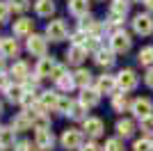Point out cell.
<instances>
[{"label": "cell", "instance_id": "14", "mask_svg": "<svg viewBox=\"0 0 153 151\" xmlns=\"http://www.w3.org/2000/svg\"><path fill=\"white\" fill-rule=\"evenodd\" d=\"M98 101H101V94H98L96 89L87 87V89H82V92H80V105H82L85 110H87V108L98 105Z\"/></svg>", "mask_w": 153, "mask_h": 151}, {"label": "cell", "instance_id": "13", "mask_svg": "<svg viewBox=\"0 0 153 151\" xmlns=\"http://www.w3.org/2000/svg\"><path fill=\"white\" fill-rule=\"evenodd\" d=\"M103 119H98V117H87L85 119V133L89 135V138H101L103 135Z\"/></svg>", "mask_w": 153, "mask_h": 151}, {"label": "cell", "instance_id": "9", "mask_svg": "<svg viewBox=\"0 0 153 151\" xmlns=\"http://www.w3.org/2000/svg\"><path fill=\"white\" fill-rule=\"evenodd\" d=\"M117 53L112 48H98L94 53V62L98 64V67H105V69H110L112 64H114V60H117Z\"/></svg>", "mask_w": 153, "mask_h": 151}, {"label": "cell", "instance_id": "6", "mask_svg": "<svg viewBox=\"0 0 153 151\" xmlns=\"http://www.w3.org/2000/svg\"><path fill=\"white\" fill-rule=\"evenodd\" d=\"M133 30L137 32V34H142V37H149L153 32V19L149 14H137L133 19Z\"/></svg>", "mask_w": 153, "mask_h": 151}, {"label": "cell", "instance_id": "21", "mask_svg": "<svg viewBox=\"0 0 153 151\" xmlns=\"http://www.w3.org/2000/svg\"><path fill=\"white\" fill-rule=\"evenodd\" d=\"M12 128L16 133L19 131H27V128H32V119H30V114L27 112H21V114H16L12 119Z\"/></svg>", "mask_w": 153, "mask_h": 151}, {"label": "cell", "instance_id": "40", "mask_svg": "<svg viewBox=\"0 0 153 151\" xmlns=\"http://www.w3.org/2000/svg\"><path fill=\"white\" fill-rule=\"evenodd\" d=\"M16 151H32V144H30V142H19Z\"/></svg>", "mask_w": 153, "mask_h": 151}, {"label": "cell", "instance_id": "41", "mask_svg": "<svg viewBox=\"0 0 153 151\" xmlns=\"http://www.w3.org/2000/svg\"><path fill=\"white\" fill-rule=\"evenodd\" d=\"M144 5H146L149 9H151V12H153V0H144Z\"/></svg>", "mask_w": 153, "mask_h": 151}, {"label": "cell", "instance_id": "29", "mask_svg": "<svg viewBox=\"0 0 153 151\" xmlns=\"http://www.w3.org/2000/svg\"><path fill=\"white\" fill-rule=\"evenodd\" d=\"M55 82H57V87L64 89V92H71V89L76 87V80H73V76H71V73H64L62 78H57Z\"/></svg>", "mask_w": 153, "mask_h": 151}, {"label": "cell", "instance_id": "11", "mask_svg": "<svg viewBox=\"0 0 153 151\" xmlns=\"http://www.w3.org/2000/svg\"><path fill=\"white\" fill-rule=\"evenodd\" d=\"M57 69V62L53 60V57H41L39 60V64H37V76L39 78H53V71Z\"/></svg>", "mask_w": 153, "mask_h": 151}, {"label": "cell", "instance_id": "35", "mask_svg": "<svg viewBox=\"0 0 153 151\" xmlns=\"http://www.w3.org/2000/svg\"><path fill=\"white\" fill-rule=\"evenodd\" d=\"M9 12H12V9H9V5H7L5 0H0V25L9 21Z\"/></svg>", "mask_w": 153, "mask_h": 151}, {"label": "cell", "instance_id": "10", "mask_svg": "<svg viewBox=\"0 0 153 151\" xmlns=\"http://www.w3.org/2000/svg\"><path fill=\"white\" fill-rule=\"evenodd\" d=\"M96 92L98 94H112L114 96V89H117V78L114 76H101L98 80H96Z\"/></svg>", "mask_w": 153, "mask_h": 151}, {"label": "cell", "instance_id": "3", "mask_svg": "<svg viewBox=\"0 0 153 151\" xmlns=\"http://www.w3.org/2000/svg\"><path fill=\"white\" fill-rule=\"evenodd\" d=\"M27 50L32 55H37L39 60L46 57V50H48V39L41 37V34H30L27 37Z\"/></svg>", "mask_w": 153, "mask_h": 151}, {"label": "cell", "instance_id": "28", "mask_svg": "<svg viewBox=\"0 0 153 151\" xmlns=\"http://www.w3.org/2000/svg\"><path fill=\"white\" fill-rule=\"evenodd\" d=\"M137 60H140V64H144V67H151L153 64V46H144V48L137 53Z\"/></svg>", "mask_w": 153, "mask_h": 151}, {"label": "cell", "instance_id": "1", "mask_svg": "<svg viewBox=\"0 0 153 151\" xmlns=\"http://www.w3.org/2000/svg\"><path fill=\"white\" fill-rule=\"evenodd\" d=\"M66 34H69V28L62 19H55L46 25V39H51V41H64Z\"/></svg>", "mask_w": 153, "mask_h": 151}, {"label": "cell", "instance_id": "12", "mask_svg": "<svg viewBox=\"0 0 153 151\" xmlns=\"http://www.w3.org/2000/svg\"><path fill=\"white\" fill-rule=\"evenodd\" d=\"M57 103H59V94L57 92H44L39 94V108L41 110H57Z\"/></svg>", "mask_w": 153, "mask_h": 151}, {"label": "cell", "instance_id": "32", "mask_svg": "<svg viewBox=\"0 0 153 151\" xmlns=\"http://www.w3.org/2000/svg\"><path fill=\"white\" fill-rule=\"evenodd\" d=\"M103 149H105V151H123V142H121V140H117V138H110Z\"/></svg>", "mask_w": 153, "mask_h": 151}, {"label": "cell", "instance_id": "5", "mask_svg": "<svg viewBox=\"0 0 153 151\" xmlns=\"http://www.w3.org/2000/svg\"><path fill=\"white\" fill-rule=\"evenodd\" d=\"M59 142H62L64 149H80V144H82V133L78 131V128H66V131L62 133Z\"/></svg>", "mask_w": 153, "mask_h": 151}, {"label": "cell", "instance_id": "39", "mask_svg": "<svg viewBox=\"0 0 153 151\" xmlns=\"http://www.w3.org/2000/svg\"><path fill=\"white\" fill-rule=\"evenodd\" d=\"M7 87H9V80H7V76H5V73H0V89L5 92Z\"/></svg>", "mask_w": 153, "mask_h": 151}, {"label": "cell", "instance_id": "43", "mask_svg": "<svg viewBox=\"0 0 153 151\" xmlns=\"http://www.w3.org/2000/svg\"><path fill=\"white\" fill-rule=\"evenodd\" d=\"M0 112H2V103H0Z\"/></svg>", "mask_w": 153, "mask_h": 151}, {"label": "cell", "instance_id": "30", "mask_svg": "<svg viewBox=\"0 0 153 151\" xmlns=\"http://www.w3.org/2000/svg\"><path fill=\"white\" fill-rule=\"evenodd\" d=\"M71 108H73V101H71V99H66V96H59L57 112H62V114H69V112H71Z\"/></svg>", "mask_w": 153, "mask_h": 151}, {"label": "cell", "instance_id": "16", "mask_svg": "<svg viewBox=\"0 0 153 151\" xmlns=\"http://www.w3.org/2000/svg\"><path fill=\"white\" fill-rule=\"evenodd\" d=\"M25 85H21V82H16V85H9V87L5 89V96L7 101H12V103H21L23 101V96H25Z\"/></svg>", "mask_w": 153, "mask_h": 151}, {"label": "cell", "instance_id": "20", "mask_svg": "<svg viewBox=\"0 0 153 151\" xmlns=\"http://www.w3.org/2000/svg\"><path fill=\"white\" fill-rule=\"evenodd\" d=\"M112 108L117 112H126L128 108H133V101H130L128 94H114L112 96Z\"/></svg>", "mask_w": 153, "mask_h": 151}, {"label": "cell", "instance_id": "8", "mask_svg": "<svg viewBox=\"0 0 153 151\" xmlns=\"http://www.w3.org/2000/svg\"><path fill=\"white\" fill-rule=\"evenodd\" d=\"M34 144H37V149H41V151H53V147H55V138H53L51 128H48V131H37V135H34Z\"/></svg>", "mask_w": 153, "mask_h": 151}, {"label": "cell", "instance_id": "42", "mask_svg": "<svg viewBox=\"0 0 153 151\" xmlns=\"http://www.w3.org/2000/svg\"><path fill=\"white\" fill-rule=\"evenodd\" d=\"M2 71H5V60L0 57V73H2Z\"/></svg>", "mask_w": 153, "mask_h": 151}, {"label": "cell", "instance_id": "38", "mask_svg": "<svg viewBox=\"0 0 153 151\" xmlns=\"http://www.w3.org/2000/svg\"><path fill=\"white\" fill-rule=\"evenodd\" d=\"M80 151H103V149H101L98 144H94V142H89V144H85Z\"/></svg>", "mask_w": 153, "mask_h": 151}, {"label": "cell", "instance_id": "18", "mask_svg": "<svg viewBox=\"0 0 153 151\" xmlns=\"http://www.w3.org/2000/svg\"><path fill=\"white\" fill-rule=\"evenodd\" d=\"M87 57V50L82 48V46H69V50H66V62L69 64H80Z\"/></svg>", "mask_w": 153, "mask_h": 151}, {"label": "cell", "instance_id": "23", "mask_svg": "<svg viewBox=\"0 0 153 151\" xmlns=\"http://www.w3.org/2000/svg\"><path fill=\"white\" fill-rule=\"evenodd\" d=\"M12 76L14 78H16V80H27V78H30V69H27V64L25 62H14V67H12Z\"/></svg>", "mask_w": 153, "mask_h": 151}, {"label": "cell", "instance_id": "22", "mask_svg": "<svg viewBox=\"0 0 153 151\" xmlns=\"http://www.w3.org/2000/svg\"><path fill=\"white\" fill-rule=\"evenodd\" d=\"M73 80H76V85H80L82 89H87V87L91 85V80H94V78H91V71H89V69H78L76 76H73Z\"/></svg>", "mask_w": 153, "mask_h": 151}, {"label": "cell", "instance_id": "36", "mask_svg": "<svg viewBox=\"0 0 153 151\" xmlns=\"http://www.w3.org/2000/svg\"><path fill=\"white\" fill-rule=\"evenodd\" d=\"M9 9H14V12H25L27 0H9Z\"/></svg>", "mask_w": 153, "mask_h": 151}, {"label": "cell", "instance_id": "7", "mask_svg": "<svg viewBox=\"0 0 153 151\" xmlns=\"http://www.w3.org/2000/svg\"><path fill=\"white\" fill-rule=\"evenodd\" d=\"M130 110L135 112L137 119H144V117H151L153 114V103H151V99H135Z\"/></svg>", "mask_w": 153, "mask_h": 151}, {"label": "cell", "instance_id": "26", "mask_svg": "<svg viewBox=\"0 0 153 151\" xmlns=\"http://www.w3.org/2000/svg\"><path fill=\"white\" fill-rule=\"evenodd\" d=\"M117 133H119L121 138H130L135 133V124L130 119H119L117 121Z\"/></svg>", "mask_w": 153, "mask_h": 151}, {"label": "cell", "instance_id": "17", "mask_svg": "<svg viewBox=\"0 0 153 151\" xmlns=\"http://www.w3.org/2000/svg\"><path fill=\"white\" fill-rule=\"evenodd\" d=\"M32 28H34V21H32V19H19V21H14V34H16V37H30Z\"/></svg>", "mask_w": 153, "mask_h": 151}, {"label": "cell", "instance_id": "44", "mask_svg": "<svg viewBox=\"0 0 153 151\" xmlns=\"http://www.w3.org/2000/svg\"><path fill=\"white\" fill-rule=\"evenodd\" d=\"M0 41H2V37H0Z\"/></svg>", "mask_w": 153, "mask_h": 151}, {"label": "cell", "instance_id": "15", "mask_svg": "<svg viewBox=\"0 0 153 151\" xmlns=\"http://www.w3.org/2000/svg\"><path fill=\"white\" fill-rule=\"evenodd\" d=\"M0 53L5 57H16L19 55V41L14 37H2V41H0Z\"/></svg>", "mask_w": 153, "mask_h": 151}, {"label": "cell", "instance_id": "34", "mask_svg": "<svg viewBox=\"0 0 153 151\" xmlns=\"http://www.w3.org/2000/svg\"><path fill=\"white\" fill-rule=\"evenodd\" d=\"M140 126H142V131L146 133V135H153V114H151V117L140 119Z\"/></svg>", "mask_w": 153, "mask_h": 151}, {"label": "cell", "instance_id": "25", "mask_svg": "<svg viewBox=\"0 0 153 151\" xmlns=\"http://www.w3.org/2000/svg\"><path fill=\"white\" fill-rule=\"evenodd\" d=\"M14 135H16V131H14L12 126L9 128H0V149L14 147Z\"/></svg>", "mask_w": 153, "mask_h": 151}, {"label": "cell", "instance_id": "4", "mask_svg": "<svg viewBox=\"0 0 153 151\" xmlns=\"http://www.w3.org/2000/svg\"><path fill=\"white\" fill-rule=\"evenodd\" d=\"M130 44H133V39L128 37L123 30H117L112 37H110V48L114 50V53H126L130 50Z\"/></svg>", "mask_w": 153, "mask_h": 151}, {"label": "cell", "instance_id": "37", "mask_svg": "<svg viewBox=\"0 0 153 151\" xmlns=\"http://www.w3.org/2000/svg\"><path fill=\"white\" fill-rule=\"evenodd\" d=\"M144 82H146L149 87H151V89H153V67H151V69H149V71H146V76H144Z\"/></svg>", "mask_w": 153, "mask_h": 151}, {"label": "cell", "instance_id": "2", "mask_svg": "<svg viewBox=\"0 0 153 151\" xmlns=\"http://www.w3.org/2000/svg\"><path fill=\"white\" fill-rule=\"evenodd\" d=\"M137 82H140V78H137V73H135L133 69H121L119 73H117V87H121L123 92L135 89Z\"/></svg>", "mask_w": 153, "mask_h": 151}, {"label": "cell", "instance_id": "31", "mask_svg": "<svg viewBox=\"0 0 153 151\" xmlns=\"http://www.w3.org/2000/svg\"><path fill=\"white\" fill-rule=\"evenodd\" d=\"M133 151H153V142H151L149 138H142V140H137V142H135Z\"/></svg>", "mask_w": 153, "mask_h": 151}, {"label": "cell", "instance_id": "33", "mask_svg": "<svg viewBox=\"0 0 153 151\" xmlns=\"http://www.w3.org/2000/svg\"><path fill=\"white\" fill-rule=\"evenodd\" d=\"M69 117H71V119H87V117H85V108L80 105V103H73Z\"/></svg>", "mask_w": 153, "mask_h": 151}, {"label": "cell", "instance_id": "24", "mask_svg": "<svg viewBox=\"0 0 153 151\" xmlns=\"http://www.w3.org/2000/svg\"><path fill=\"white\" fill-rule=\"evenodd\" d=\"M34 12H37L39 16H51V14L55 12V2H53V0H37V2H34Z\"/></svg>", "mask_w": 153, "mask_h": 151}, {"label": "cell", "instance_id": "19", "mask_svg": "<svg viewBox=\"0 0 153 151\" xmlns=\"http://www.w3.org/2000/svg\"><path fill=\"white\" fill-rule=\"evenodd\" d=\"M69 12L73 16H87L89 12V0H69Z\"/></svg>", "mask_w": 153, "mask_h": 151}, {"label": "cell", "instance_id": "27", "mask_svg": "<svg viewBox=\"0 0 153 151\" xmlns=\"http://www.w3.org/2000/svg\"><path fill=\"white\" fill-rule=\"evenodd\" d=\"M128 9H130V2H128V0H112V5H110V12L119 14V16H126Z\"/></svg>", "mask_w": 153, "mask_h": 151}]
</instances>
